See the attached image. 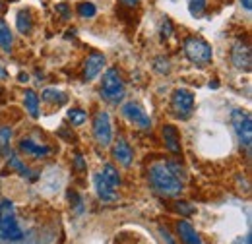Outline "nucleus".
Here are the masks:
<instances>
[{
	"label": "nucleus",
	"mask_w": 252,
	"mask_h": 244,
	"mask_svg": "<svg viewBox=\"0 0 252 244\" xmlns=\"http://www.w3.org/2000/svg\"><path fill=\"white\" fill-rule=\"evenodd\" d=\"M150 184L163 196H177L183 190V169L173 161H156L150 167Z\"/></svg>",
	"instance_id": "nucleus-1"
},
{
	"label": "nucleus",
	"mask_w": 252,
	"mask_h": 244,
	"mask_svg": "<svg viewBox=\"0 0 252 244\" xmlns=\"http://www.w3.org/2000/svg\"><path fill=\"white\" fill-rule=\"evenodd\" d=\"M30 235L24 233L16 219L14 202L2 200L0 202V241L6 244H32L28 243Z\"/></svg>",
	"instance_id": "nucleus-2"
},
{
	"label": "nucleus",
	"mask_w": 252,
	"mask_h": 244,
	"mask_svg": "<svg viewBox=\"0 0 252 244\" xmlns=\"http://www.w3.org/2000/svg\"><path fill=\"white\" fill-rule=\"evenodd\" d=\"M101 95L105 101L119 105L125 99V82L121 80V74L115 68H109L103 74V82H101Z\"/></svg>",
	"instance_id": "nucleus-3"
},
{
	"label": "nucleus",
	"mask_w": 252,
	"mask_h": 244,
	"mask_svg": "<svg viewBox=\"0 0 252 244\" xmlns=\"http://www.w3.org/2000/svg\"><path fill=\"white\" fill-rule=\"evenodd\" d=\"M185 55L189 57L190 62H194L198 66H206L212 62L214 51H212V45L208 41H204L202 37H189L185 41Z\"/></svg>",
	"instance_id": "nucleus-4"
},
{
	"label": "nucleus",
	"mask_w": 252,
	"mask_h": 244,
	"mask_svg": "<svg viewBox=\"0 0 252 244\" xmlns=\"http://www.w3.org/2000/svg\"><path fill=\"white\" fill-rule=\"evenodd\" d=\"M231 124L235 128V134L241 142V146H245L247 150H251L252 146V119L251 115L243 109H235L231 113Z\"/></svg>",
	"instance_id": "nucleus-5"
},
{
	"label": "nucleus",
	"mask_w": 252,
	"mask_h": 244,
	"mask_svg": "<svg viewBox=\"0 0 252 244\" xmlns=\"http://www.w3.org/2000/svg\"><path fill=\"white\" fill-rule=\"evenodd\" d=\"M94 136L95 142L103 148L111 146V140H113V128H111V119L105 111H99L94 119Z\"/></svg>",
	"instance_id": "nucleus-6"
},
{
	"label": "nucleus",
	"mask_w": 252,
	"mask_h": 244,
	"mask_svg": "<svg viewBox=\"0 0 252 244\" xmlns=\"http://www.w3.org/2000/svg\"><path fill=\"white\" fill-rule=\"evenodd\" d=\"M171 109L179 119H189L194 109V95L189 90H177L171 99Z\"/></svg>",
	"instance_id": "nucleus-7"
},
{
	"label": "nucleus",
	"mask_w": 252,
	"mask_h": 244,
	"mask_svg": "<svg viewBox=\"0 0 252 244\" xmlns=\"http://www.w3.org/2000/svg\"><path fill=\"white\" fill-rule=\"evenodd\" d=\"M123 115H125L128 121L132 122L134 126H138L140 130H150L152 128V121L148 117V113L134 101H128L123 105Z\"/></svg>",
	"instance_id": "nucleus-8"
},
{
	"label": "nucleus",
	"mask_w": 252,
	"mask_h": 244,
	"mask_svg": "<svg viewBox=\"0 0 252 244\" xmlns=\"http://www.w3.org/2000/svg\"><path fill=\"white\" fill-rule=\"evenodd\" d=\"M231 62L235 64V68L249 72V70L252 68V57H251V49H249V45L235 43L233 49H231Z\"/></svg>",
	"instance_id": "nucleus-9"
},
{
	"label": "nucleus",
	"mask_w": 252,
	"mask_h": 244,
	"mask_svg": "<svg viewBox=\"0 0 252 244\" xmlns=\"http://www.w3.org/2000/svg\"><path fill=\"white\" fill-rule=\"evenodd\" d=\"M94 186H95V194H97L99 200H103V202H115V200L119 198L117 188H115L111 183H107L103 175H95Z\"/></svg>",
	"instance_id": "nucleus-10"
},
{
	"label": "nucleus",
	"mask_w": 252,
	"mask_h": 244,
	"mask_svg": "<svg viewBox=\"0 0 252 244\" xmlns=\"http://www.w3.org/2000/svg\"><path fill=\"white\" fill-rule=\"evenodd\" d=\"M103 66H105V57L101 55V53H92L90 57H88V61H86V68H84V78L90 82V80H94L95 76L103 70Z\"/></svg>",
	"instance_id": "nucleus-11"
},
{
	"label": "nucleus",
	"mask_w": 252,
	"mask_h": 244,
	"mask_svg": "<svg viewBox=\"0 0 252 244\" xmlns=\"http://www.w3.org/2000/svg\"><path fill=\"white\" fill-rule=\"evenodd\" d=\"M163 140H165L167 150L173 153V155H179L181 153V136H179V132H177L175 126H171V124L163 126Z\"/></svg>",
	"instance_id": "nucleus-12"
},
{
	"label": "nucleus",
	"mask_w": 252,
	"mask_h": 244,
	"mask_svg": "<svg viewBox=\"0 0 252 244\" xmlns=\"http://www.w3.org/2000/svg\"><path fill=\"white\" fill-rule=\"evenodd\" d=\"M20 152L30 155V157H47L51 153V148L49 146H43V144H37L33 140H22L20 142Z\"/></svg>",
	"instance_id": "nucleus-13"
},
{
	"label": "nucleus",
	"mask_w": 252,
	"mask_h": 244,
	"mask_svg": "<svg viewBox=\"0 0 252 244\" xmlns=\"http://www.w3.org/2000/svg\"><path fill=\"white\" fill-rule=\"evenodd\" d=\"M177 231H179V237L185 241V244H204L202 243V239L198 237L196 229L190 225L189 221H179Z\"/></svg>",
	"instance_id": "nucleus-14"
},
{
	"label": "nucleus",
	"mask_w": 252,
	"mask_h": 244,
	"mask_svg": "<svg viewBox=\"0 0 252 244\" xmlns=\"http://www.w3.org/2000/svg\"><path fill=\"white\" fill-rule=\"evenodd\" d=\"M113 157H115V159H117L121 165L128 167V165L132 163L134 153H132V148L126 144L125 140H119V142L115 144V148H113Z\"/></svg>",
	"instance_id": "nucleus-15"
},
{
	"label": "nucleus",
	"mask_w": 252,
	"mask_h": 244,
	"mask_svg": "<svg viewBox=\"0 0 252 244\" xmlns=\"http://www.w3.org/2000/svg\"><path fill=\"white\" fill-rule=\"evenodd\" d=\"M12 45H14V35L10 31V26L4 20H0V49L4 53H10Z\"/></svg>",
	"instance_id": "nucleus-16"
},
{
	"label": "nucleus",
	"mask_w": 252,
	"mask_h": 244,
	"mask_svg": "<svg viewBox=\"0 0 252 244\" xmlns=\"http://www.w3.org/2000/svg\"><path fill=\"white\" fill-rule=\"evenodd\" d=\"M24 105H26V111L30 113L32 119H37L39 117V95L32 90L24 93Z\"/></svg>",
	"instance_id": "nucleus-17"
},
{
	"label": "nucleus",
	"mask_w": 252,
	"mask_h": 244,
	"mask_svg": "<svg viewBox=\"0 0 252 244\" xmlns=\"http://www.w3.org/2000/svg\"><path fill=\"white\" fill-rule=\"evenodd\" d=\"M16 26H18V31L20 33H30L33 30V20H32V14L30 12H26V10H22L20 14H18V18H16Z\"/></svg>",
	"instance_id": "nucleus-18"
},
{
	"label": "nucleus",
	"mask_w": 252,
	"mask_h": 244,
	"mask_svg": "<svg viewBox=\"0 0 252 244\" xmlns=\"http://www.w3.org/2000/svg\"><path fill=\"white\" fill-rule=\"evenodd\" d=\"M10 140H12V128L0 126V155L2 157L10 155Z\"/></svg>",
	"instance_id": "nucleus-19"
},
{
	"label": "nucleus",
	"mask_w": 252,
	"mask_h": 244,
	"mask_svg": "<svg viewBox=\"0 0 252 244\" xmlns=\"http://www.w3.org/2000/svg\"><path fill=\"white\" fill-rule=\"evenodd\" d=\"M8 157H10V159H8V165H10V169H14V171H18V173H20L22 177H28V179H35L33 175H30L32 171H30V169H28V167H26V165L22 163V159H20L18 155H14V153H10Z\"/></svg>",
	"instance_id": "nucleus-20"
},
{
	"label": "nucleus",
	"mask_w": 252,
	"mask_h": 244,
	"mask_svg": "<svg viewBox=\"0 0 252 244\" xmlns=\"http://www.w3.org/2000/svg\"><path fill=\"white\" fill-rule=\"evenodd\" d=\"M43 99H45L47 103H53V105H59V107L68 101V97H66L63 92H59V90H45V92H43Z\"/></svg>",
	"instance_id": "nucleus-21"
},
{
	"label": "nucleus",
	"mask_w": 252,
	"mask_h": 244,
	"mask_svg": "<svg viewBox=\"0 0 252 244\" xmlns=\"http://www.w3.org/2000/svg\"><path fill=\"white\" fill-rule=\"evenodd\" d=\"M187 4H189V12L194 18H202L208 6V0H187Z\"/></svg>",
	"instance_id": "nucleus-22"
},
{
	"label": "nucleus",
	"mask_w": 252,
	"mask_h": 244,
	"mask_svg": "<svg viewBox=\"0 0 252 244\" xmlns=\"http://www.w3.org/2000/svg\"><path fill=\"white\" fill-rule=\"evenodd\" d=\"M101 175L105 177L107 183H111L113 186H119V184H121V175H119V171H117L113 165H105Z\"/></svg>",
	"instance_id": "nucleus-23"
},
{
	"label": "nucleus",
	"mask_w": 252,
	"mask_h": 244,
	"mask_svg": "<svg viewBox=\"0 0 252 244\" xmlns=\"http://www.w3.org/2000/svg\"><path fill=\"white\" fill-rule=\"evenodd\" d=\"M68 119L72 122V126H82L84 122L88 121V115H86V111H82V109H70V111H68Z\"/></svg>",
	"instance_id": "nucleus-24"
},
{
	"label": "nucleus",
	"mask_w": 252,
	"mask_h": 244,
	"mask_svg": "<svg viewBox=\"0 0 252 244\" xmlns=\"http://www.w3.org/2000/svg\"><path fill=\"white\" fill-rule=\"evenodd\" d=\"M78 14H80V18H94L97 14V8H95L94 2H80L78 4Z\"/></svg>",
	"instance_id": "nucleus-25"
},
{
	"label": "nucleus",
	"mask_w": 252,
	"mask_h": 244,
	"mask_svg": "<svg viewBox=\"0 0 252 244\" xmlns=\"http://www.w3.org/2000/svg\"><path fill=\"white\" fill-rule=\"evenodd\" d=\"M154 68L158 70L159 74H169V72H171V64H169V61H167L165 57H158V59L154 61Z\"/></svg>",
	"instance_id": "nucleus-26"
},
{
	"label": "nucleus",
	"mask_w": 252,
	"mask_h": 244,
	"mask_svg": "<svg viewBox=\"0 0 252 244\" xmlns=\"http://www.w3.org/2000/svg\"><path fill=\"white\" fill-rule=\"evenodd\" d=\"M171 33H173V24L169 22V20H165L163 24H161V37H171Z\"/></svg>",
	"instance_id": "nucleus-27"
},
{
	"label": "nucleus",
	"mask_w": 252,
	"mask_h": 244,
	"mask_svg": "<svg viewBox=\"0 0 252 244\" xmlns=\"http://www.w3.org/2000/svg\"><path fill=\"white\" fill-rule=\"evenodd\" d=\"M175 208H177V212H181V214H185V215H190L192 212H194V210L189 208L185 202H177V206H175Z\"/></svg>",
	"instance_id": "nucleus-28"
},
{
	"label": "nucleus",
	"mask_w": 252,
	"mask_h": 244,
	"mask_svg": "<svg viewBox=\"0 0 252 244\" xmlns=\"http://www.w3.org/2000/svg\"><path fill=\"white\" fill-rule=\"evenodd\" d=\"M57 12H61L63 18H70V12H68V6H66V4H59V6H57Z\"/></svg>",
	"instance_id": "nucleus-29"
},
{
	"label": "nucleus",
	"mask_w": 252,
	"mask_h": 244,
	"mask_svg": "<svg viewBox=\"0 0 252 244\" xmlns=\"http://www.w3.org/2000/svg\"><path fill=\"white\" fill-rule=\"evenodd\" d=\"M161 235H163V239H165L169 244H175V241L171 239V235H169V231H167V229H161Z\"/></svg>",
	"instance_id": "nucleus-30"
},
{
	"label": "nucleus",
	"mask_w": 252,
	"mask_h": 244,
	"mask_svg": "<svg viewBox=\"0 0 252 244\" xmlns=\"http://www.w3.org/2000/svg\"><path fill=\"white\" fill-rule=\"evenodd\" d=\"M8 78V72H6V68H4V64L0 62V80H6Z\"/></svg>",
	"instance_id": "nucleus-31"
},
{
	"label": "nucleus",
	"mask_w": 252,
	"mask_h": 244,
	"mask_svg": "<svg viewBox=\"0 0 252 244\" xmlns=\"http://www.w3.org/2000/svg\"><path fill=\"white\" fill-rule=\"evenodd\" d=\"M76 167H78V169H84V159H82V155H76Z\"/></svg>",
	"instance_id": "nucleus-32"
},
{
	"label": "nucleus",
	"mask_w": 252,
	"mask_h": 244,
	"mask_svg": "<svg viewBox=\"0 0 252 244\" xmlns=\"http://www.w3.org/2000/svg\"><path fill=\"white\" fill-rule=\"evenodd\" d=\"M241 4L245 6V10H249V12L252 10V0H241Z\"/></svg>",
	"instance_id": "nucleus-33"
},
{
	"label": "nucleus",
	"mask_w": 252,
	"mask_h": 244,
	"mask_svg": "<svg viewBox=\"0 0 252 244\" xmlns=\"http://www.w3.org/2000/svg\"><path fill=\"white\" fill-rule=\"evenodd\" d=\"M121 2H123V4H125V6H130V8H132V6H136V4H138V0H121Z\"/></svg>",
	"instance_id": "nucleus-34"
}]
</instances>
